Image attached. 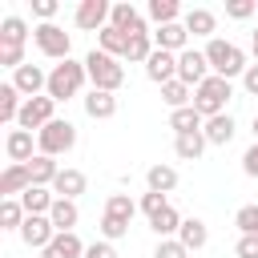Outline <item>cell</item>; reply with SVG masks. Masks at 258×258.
<instances>
[{
	"label": "cell",
	"mask_w": 258,
	"mask_h": 258,
	"mask_svg": "<svg viewBox=\"0 0 258 258\" xmlns=\"http://www.w3.org/2000/svg\"><path fill=\"white\" fill-rule=\"evenodd\" d=\"M206 60H210V73L214 77H226V81H234V77H242L250 64H246V52L238 48V44H230V40H222V36H214L206 48Z\"/></svg>",
	"instance_id": "1"
},
{
	"label": "cell",
	"mask_w": 258,
	"mask_h": 258,
	"mask_svg": "<svg viewBox=\"0 0 258 258\" xmlns=\"http://www.w3.org/2000/svg\"><path fill=\"white\" fill-rule=\"evenodd\" d=\"M85 81H89V69H85V60H60V64H52V73H48V97L52 101H69V97H77L81 89H85Z\"/></svg>",
	"instance_id": "2"
},
{
	"label": "cell",
	"mask_w": 258,
	"mask_h": 258,
	"mask_svg": "<svg viewBox=\"0 0 258 258\" xmlns=\"http://www.w3.org/2000/svg\"><path fill=\"white\" fill-rule=\"evenodd\" d=\"M85 69H89V81H93V89L117 93V89L125 85V64H121L117 56L101 52V48H93V52L85 56Z\"/></svg>",
	"instance_id": "3"
},
{
	"label": "cell",
	"mask_w": 258,
	"mask_h": 258,
	"mask_svg": "<svg viewBox=\"0 0 258 258\" xmlns=\"http://www.w3.org/2000/svg\"><path fill=\"white\" fill-rule=\"evenodd\" d=\"M234 97V85L226 81V77H206L198 89H194V109L210 121V117H218V113H226V101Z\"/></svg>",
	"instance_id": "4"
},
{
	"label": "cell",
	"mask_w": 258,
	"mask_h": 258,
	"mask_svg": "<svg viewBox=\"0 0 258 258\" xmlns=\"http://www.w3.org/2000/svg\"><path fill=\"white\" fill-rule=\"evenodd\" d=\"M77 145V125L73 121H48L40 133H36V153H44V157H60V153H69Z\"/></svg>",
	"instance_id": "5"
},
{
	"label": "cell",
	"mask_w": 258,
	"mask_h": 258,
	"mask_svg": "<svg viewBox=\"0 0 258 258\" xmlns=\"http://www.w3.org/2000/svg\"><path fill=\"white\" fill-rule=\"evenodd\" d=\"M32 40H36V48L48 60H69V52H73V36L60 24H36L32 28Z\"/></svg>",
	"instance_id": "6"
},
{
	"label": "cell",
	"mask_w": 258,
	"mask_h": 258,
	"mask_svg": "<svg viewBox=\"0 0 258 258\" xmlns=\"http://www.w3.org/2000/svg\"><path fill=\"white\" fill-rule=\"evenodd\" d=\"M48 121H56V101H52L48 93H40V97H28V101H24V109H20V117H16V129H28V133L36 129V133H40Z\"/></svg>",
	"instance_id": "7"
},
{
	"label": "cell",
	"mask_w": 258,
	"mask_h": 258,
	"mask_svg": "<svg viewBox=\"0 0 258 258\" xmlns=\"http://www.w3.org/2000/svg\"><path fill=\"white\" fill-rule=\"evenodd\" d=\"M109 12H113L109 0H81L73 24H77L81 32H101V28H109Z\"/></svg>",
	"instance_id": "8"
},
{
	"label": "cell",
	"mask_w": 258,
	"mask_h": 258,
	"mask_svg": "<svg viewBox=\"0 0 258 258\" xmlns=\"http://www.w3.org/2000/svg\"><path fill=\"white\" fill-rule=\"evenodd\" d=\"M206 77H214V73H210V60H206V52H198V48H185V52H177V81H185L189 89H198Z\"/></svg>",
	"instance_id": "9"
},
{
	"label": "cell",
	"mask_w": 258,
	"mask_h": 258,
	"mask_svg": "<svg viewBox=\"0 0 258 258\" xmlns=\"http://www.w3.org/2000/svg\"><path fill=\"white\" fill-rule=\"evenodd\" d=\"M52 238H56V226L48 222V214H28V218H24V226H20V242H24L28 250H44Z\"/></svg>",
	"instance_id": "10"
},
{
	"label": "cell",
	"mask_w": 258,
	"mask_h": 258,
	"mask_svg": "<svg viewBox=\"0 0 258 258\" xmlns=\"http://www.w3.org/2000/svg\"><path fill=\"white\" fill-rule=\"evenodd\" d=\"M145 77H149L153 85H169V81H177V52L157 48V52L145 60Z\"/></svg>",
	"instance_id": "11"
},
{
	"label": "cell",
	"mask_w": 258,
	"mask_h": 258,
	"mask_svg": "<svg viewBox=\"0 0 258 258\" xmlns=\"http://www.w3.org/2000/svg\"><path fill=\"white\" fill-rule=\"evenodd\" d=\"M12 85L20 89L24 101H28V97H40V89H48V73H44L40 64H20V69L12 73Z\"/></svg>",
	"instance_id": "12"
},
{
	"label": "cell",
	"mask_w": 258,
	"mask_h": 258,
	"mask_svg": "<svg viewBox=\"0 0 258 258\" xmlns=\"http://www.w3.org/2000/svg\"><path fill=\"white\" fill-rule=\"evenodd\" d=\"M109 24H113V28H121L125 36H133V32H149V28H145V20H141V12H137L129 0H117V4H113Z\"/></svg>",
	"instance_id": "13"
},
{
	"label": "cell",
	"mask_w": 258,
	"mask_h": 258,
	"mask_svg": "<svg viewBox=\"0 0 258 258\" xmlns=\"http://www.w3.org/2000/svg\"><path fill=\"white\" fill-rule=\"evenodd\" d=\"M85 189H89V177H85L81 169H73V165H64V169L56 173V181H52V194H56V198H69V202H77Z\"/></svg>",
	"instance_id": "14"
},
{
	"label": "cell",
	"mask_w": 258,
	"mask_h": 258,
	"mask_svg": "<svg viewBox=\"0 0 258 258\" xmlns=\"http://www.w3.org/2000/svg\"><path fill=\"white\" fill-rule=\"evenodd\" d=\"M4 153H8V161L12 165H28L36 153H32V133L28 129H12L8 137H4Z\"/></svg>",
	"instance_id": "15"
},
{
	"label": "cell",
	"mask_w": 258,
	"mask_h": 258,
	"mask_svg": "<svg viewBox=\"0 0 258 258\" xmlns=\"http://www.w3.org/2000/svg\"><path fill=\"white\" fill-rule=\"evenodd\" d=\"M181 24H185L189 36H206V40H214V32H218V16H214L210 8H189V12L181 16Z\"/></svg>",
	"instance_id": "16"
},
{
	"label": "cell",
	"mask_w": 258,
	"mask_h": 258,
	"mask_svg": "<svg viewBox=\"0 0 258 258\" xmlns=\"http://www.w3.org/2000/svg\"><path fill=\"white\" fill-rule=\"evenodd\" d=\"M85 113L93 121H109L117 113V93H105V89H89L85 93Z\"/></svg>",
	"instance_id": "17"
},
{
	"label": "cell",
	"mask_w": 258,
	"mask_h": 258,
	"mask_svg": "<svg viewBox=\"0 0 258 258\" xmlns=\"http://www.w3.org/2000/svg\"><path fill=\"white\" fill-rule=\"evenodd\" d=\"M48 222L56 226V234H73V230H77V222H81V210H77V202H69V198H56V202H52V210H48Z\"/></svg>",
	"instance_id": "18"
},
{
	"label": "cell",
	"mask_w": 258,
	"mask_h": 258,
	"mask_svg": "<svg viewBox=\"0 0 258 258\" xmlns=\"http://www.w3.org/2000/svg\"><path fill=\"white\" fill-rule=\"evenodd\" d=\"M40 258H85V242L77 238V230H73V234H56V238L40 250Z\"/></svg>",
	"instance_id": "19"
},
{
	"label": "cell",
	"mask_w": 258,
	"mask_h": 258,
	"mask_svg": "<svg viewBox=\"0 0 258 258\" xmlns=\"http://www.w3.org/2000/svg\"><path fill=\"white\" fill-rule=\"evenodd\" d=\"M153 44L165 48V52H185V48H189V32H185V24L177 20V24L157 28V32H153Z\"/></svg>",
	"instance_id": "20"
},
{
	"label": "cell",
	"mask_w": 258,
	"mask_h": 258,
	"mask_svg": "<svg viewBox=\"0 0 258 258\" xmlns=\"http://www.w3.org/2000/svg\"><path fill=\"white\" fill-rule=\"evenodd\" d=\"M202 133H206V141H210V145H230V141H234V133H238V125H234V117H230V113H218V117H210V121L202 125Z\"/></svg>",
	"instance_id": "21"
},
{
	"label": "cell",
	"mask_w": 258,
	"mask_h": 258,
	"mask_svg": "<svg viewBox=\"0 0 258 258\" xmlns=\"http://www.w3.org/2000/svg\"><path fill=\"white\" fill-rule=\"evenodd\" d=\"M28 185H32L28 165H12V161H8V169L0 173V194H4V198H20Z\"/></svg>",
	"instance_id": "22"
},
{
	"label": "cell",
	"mask_w": 258,
	"mask_h": 258,
	"mask_svg": "<svg viewBox=\"0 0 258 258\" xmlns=\"http://www.w3.org/2000/svg\"><path fill=\"white\" fill-rule=\"evenodd\" d=\"M145 185H149L153 194H169V189H177V169L165 165V161H157V165L145 169Z\"/></svg>",
	"instance_id": "23"
},
{
	"label": "cell",
	"mask_w": 258,
	"mask_h": 258,
	"mask_svg": "<svg viewBox=\"0 0 258 258\" xmlns=\"http://www.w3.org/2000/svg\"><path fill=\"white\" fill-rule=\"evenodd\" d=\"M52 202H56V194H52L48 185H28V189L20 194L24 214H48V210H52Z\"/></svg>",
	"instance_id": "24"
},
{
	"label": "cell",
	"mask_w": 258,
	"mask_h": 258,
	"mask_svg": "<svg viewBox=\"0 0 258 258\" xmlns=\"http://www.w3.org/2000/svg\"><path fill=\"white\" fill-rule=\"evenodd\" d=\"M177 242H181L189 254H194V250H202V246L210 242V230H206V222H202V218H185V222H181V230H177Z\"/></svg>",
	"instance_id": "25"
},
{
	"label": "cell",
	"mask_w": 258,
	"mask_h": 258,
	"mask_svg": "<svg viewBox=\"0 0 258 258\" xmlns=\"http://www.w3.org/2000/svg\"><path fill=\"white\" fill-rule=\"evenodd\" d=\"M20 109H24L20 89H16L12 81H4V85H0V121H4V125H12V121L20 117Z\"/></svg>",
	"instance_id": "26"
},
{
	"label": "cell",
	"mask_w": 258,
	"mask_h": 258,
	"mask_svg": "<svg viewBox=\"0 0 258 258\" xmlns=\"http://www.w3.org/2000/svg\"><path fill=\"white\" fill-rule=\"evenodd\" d=\"M97 48L121 60V56L129 52V36H125L121 28H113V24H109V28H101V32H97Z\"/></svg>",
	"instance_id": "27"
},
{
	"label": "cell",
	"mask_w": 258,
	"mask_h": 258,
	"mask_svg": "<svg viewBox=\"0 0 258 258\" xmlns=\"http://www.w3.org/2000/svg\"><path fill=\"white\" fill-rule=\"evenodd\" d=\"M202 125H206V117H202L194 105H189V109H173V113H169V129H173L177 137H181V133H202Z\"/></svg>",
	"instance_id": "28"
},
{
	"label": "cell",
	"mask_w": 258,
	"mask_h": 258,
	"mask_svg": "<svg viewBox=\"0 0 258 258\" xmlns=\"http://www.w3.org/2000/svg\"><path fill=\"white\" fill-rule=\"evenodd\" d=\"M206 133H181V137H173V153L181 157V161H198L202 153H206Z\"/></svg>",
	"instance_id": "29"
},
{
	"label": "cell",
	"mask_w": 258,
	"mask_h": 258,
	"mask_svg": "<svg viewBox=\"0 0 258 258\" xmlns=\"http://www.w3.org/2000/svg\"><path fill=\"white\" fill-rule=\"evenodd\" d=\"M28 173H32V185H48V189H52V181H56L60 165H56V157H44V153H36V157L28 161Z\"/></svg>",
	"instance_id": "30"
},
{
	"label": "cell",
	"mask_w": 258,
	"mask_h": 258,
	"mask_svg": "<svg viewBox=\"0 0 258 258\" xmlns=\"http://www.w3.org/2000/svg\"><path fill=\"white\" fill-rule=\"evenodd\" d=\"M161 101L169 105V113L173 109H189L194 105V89L185 81H169V85H161Z\"/></svg>",
	"instance_id": "31"
},
{
	"label": "cell",
	"mask_w": 258,
	"mask_h": 258,
	"mask_svg": "<svg viewBox=\"0 0 258 258\" xmlns=\"http://www.w3.org/2000/svg\"><path fill=\"white\" fill-rule=\"evenodd\" d=\"M24 40H28V24H24V16H4V20H0V44H16V48H24Z\"/></svg>",
	"instance_id": "32"
},
{
	"label": "cell",
	"mask_w": 258,
	"mask_h": 258,
	"mask_svg": "<svg viewBox=\"0 0 258 258\" xmlns=\"http://www.w3.org/2000/svg\"><path fill=\"white\" fill-rule=\"evenodd\" d=\"M181 222H185V218H181V214H177L173 206H165V210H161L157 218H149V226H153V234H157V238H177Z\"/></svg>",
	"instance_id": "33"
},
{
	"label": "cell",
	"mask_w": 258,
	"mask_h": 258,
	"mask_svg": "<svg viewBox=\"0 0 258 258\" xmlns=\"http://www.w3.org/2000/svg\"><path fill=\"white\" fill-rule=\"evenodd\" d=\"M177 16H181V4H177V0H149V20H153L157 28L177 24Z\"/></svg>",
	"instance_id": "34"
},
{
	"label": "cell",
	"mask_w": 258,
	"mask_h": 258,
	"mask_svg": "<svg viewBox=\"0 0 258 258\" xmlns=\"http://www.w3.org/2000/svg\"><path fill=\"white\" fill-rule=\"evenodd\" d=\"M153 52H157V44H153V32H133V36H129V52H125V56H129L133 64H145Z\"/></svg>",
	"instance_id": "35"
},
{
	"label": "cell",
	"mask_w": 258,
	"mask_h": 258,
	"mask_svg": "<svg viewBox=\"0 0 258 258\" xmlns=\"http://www.w3.org/2000/svg\"><path fill=\"white\" fill-rule=\"evenodd\" d=\"M24 206H20V198H4L0 202V230H16L20 234V226H24Z\"/></svg>",
	"instance_id": "36"
},
{
	"label": "cell",
	"mask_w": 258,
	"mask_h": 258,
	"mask_svg": "<svg viewBox=\"0 0 258 258\" xmlns=\"http://www.w3.org/2000/svg\"><path fill=\"white\" fill-rule=\"evenodd\" d=\"M105 214H113V218H125V222H133V214H137V202H133L129 194H109V202H105Z\"/></svg>",
	"instance_id": "37"
},
{
	"label": "cell",
	"mask_w": 258,
	"mask_h": 258,
	"mask_svg": "<svg viewBox=\"0 0 258 258\" xmlns=\"http://www.w3.org/2000/svg\"><path fill=\"white\" fill-rule=\"evenodd\" d=\"M97 230H101L105 242H117V238L129 234V222H125V218H113V214H101V226H97Z\"/></svg>",
	"instance_id": "38"
},
{
	"label": "cell",
	"mask_w": 258,
	"mask_h": 258,
	"mask_svg": "<svg viewBox=\"0 0 258 258\" xmlns=\"http://www.w3.org/2000/svg\"><path fill=\"white\" fill-rule=\"evenodd\" d=\"M234 226H238V234H258V206H242L234 214Z\"/></svg>",
	"instance_id": "39"
},
{
	"label": "cell",
	"mask_w": 258,
	"mask_h": 258,
	"mask_svg": "<svg viewBox=\"0 0 258 258\" xmlns=\"http://www.w3.org/2000/svg\"><path fill=\"white\" fill-rule=\"evenodd\" d=\"M165 206H169V202H165V194H153V189H145V194H141V202H137V210H141V214H149V218H157Z\"/></svg>",
	"instance_id": "40"
},
{
	"label": "cell",
	"mask_w": 258,
	"mask_h": 258,
	"mask_svg": "<svg viewBox=\"0 0 258 258\" xmlns=\"http://www.w3.org/2000/svg\"><path fill=\"white\" fill-rule=\"evenodd\" d=\"M153 258H189V250L177 242V238H157V250Z\"/></svg>",
	"instance_id": "41"
},
{
	"label": "cell",
	"mask_w": 258,
	"mask_h": 258,
	"mask_svg": "<svg viewBox=\"0 0 258 258\" xmlns=\"http://www.w3.org/2000/svg\"><path fill=\"white\" fill-rule=\"evenodd\" d=\"M254 12H258L254 0H230V4H226V16H230V20H250Z\"/></svg>",
	"instance_id": "42"
},
{
	"label": "cell",
	"mask_w": 258,
	"mask_h": 258,
	"mask_svg": "<svg viewBox=\"0 0 258 258\" xmlns=\"http://www.w3.org/2000/svg\"><path fill=\"white\" fill-rule=\"evenodd\" d=\"M234 254H238V258H258V234H242V238L234 242Z\"/></svg>",
	"instance_id": "43"
},
{
	"label": "cell",
	"mask_w": 258,
	"mask_h": 258,
	"mask_svg": "<svg viewBox=\"0 0 258 258\" xmlns=\"http://www.w3.org/2000/svg\"><path fill=\"white\" fill-rule=\"evenodd\" d=\"M56 0H32V16H40V24H52V16H56Z\"/></svg>",
	"instance_id": "44"
},
{
	"label": "cell",
	"mask_w": 258,
	"mask_h": 258,
	"mask_svg": "<svg viewBox=\"0 0 258 258\" xmlns=\"http://www.w3.org/2000/svg\"><path fill=\"white\" fill-rule=\"evenodd\" d=\"M85 258H117V250H113V242L97 238L93 246H85Z\"/></svg>",
	"instance_id": "45"
},
{
	"label": "cell",
	"mask_w": 258,
	"mask_h": 258,
	"mask_svg": "<svg viewBox=\"0 0 258 258\" xmlns=\"http://www.w3.org/2000/svg\"><path fill=\"white\" fill-rule=\"evenodd\" d=\"M242 173H246V177H258V141L242 153Z\"/></svg>",
	"instance_id": "46"
},
{
	"label": "cell",
	"mask_w": 258,
	"mask_h": 258,
	"mask_svg": "<svg viewBox=\"0 0 258 258\" xmlns=\"http://www.w3.org/2000/svg\"><path fill=\"white\" fill-rule=\"evenodd\" d=\"M242 89H246L250 97H258V64H250V69L242 73Z\"/></svg>",
	"instance_id": "47"
},
{
	"label": "cell",
	"mask_w": 258,
	"mask_h": 258,
	"mask_svg": "<svg viewBox=\"0 0 258 258\" xmlns=\"http://www.w3.org/2000/svg\"><path fill=\"white\" fill-rule=\"evenodd\" d=\"M250 52H254V64H258V28L250 32Z\"/></svg>",
	"instance_id": "48"
},
{
	"label": "cell",
	"mask_w": 258,
	"mask_h": 258,
	"mask_svg": "<svg viewBox=\"0 0 258 258\" xmlns=\"http://www.w3.org/2000/svg\"><path fill=\"white\" fill-rule=\"evenodd\" d=\"M254 141H258V109H254Z\"/></svg>",
	"instance_id": "49"
}]
</instances>
